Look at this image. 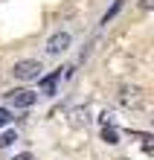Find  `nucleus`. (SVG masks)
I'll return each mask as SVG.
<instances>
[{"label": "nucleus", "instance_id": "obj_1", "mask_svg": "<svg viewBox=\"0 0 154 160\" xmlns=\"http://www.w3.org/2000/svg\"><path fill=\"white\" fill-rule=\"evenodd\" d=\"M41 61H35V58H23V61H15V67H12V76L15 79H21V82H35V79H41Z\"/></svg>", "mask_w": 154, "mask_h": 160}, {"label": "nucleus", "instance_id": "obj_2", "mask_svg": "<svg viewBox=\"0 0 154 160\" xmlns=\"http://www.w3.org/2000/svg\"><path fill=\"white\" fill-rule=\"evenodd\" d=\"M35 99H38V93L35 90H26V88H17V90H9L6 93V102L12 108H32Z\"/></svg>", "mask_w": 154, "mask_h": 160}, {"label": "nucleus", "instance_id": "obj_3", "mask_svg": "<svg viewBox=\"0 0 154 160\" xmlns=\"http://www.w3.org/2000/svg\"><path fill=\"white\" fill-rule=\"evenodd\" d=\"M67 47H70V32H55L50 41H47V52L50 55H61Z\"/></svg>", "mask_w": 154, "mask_h": 160}, {"label": "nucleus", "instance_id": "obj_4", "mask_svg": "<svg viewBox=\"0 0 154 160\" xmlns=\"http://www.w3.org/2000/svg\"><path fill=\"white\" fill-rule=\"evenodd\" d=\"M58 79H61V70H55V73H50V76H44L41 79V93L44 96H55V84H58Z\"/></svg>", "mask_w": 154, "mask_h": 160}, {"label": "nucleus", "instance_id": "obj_5", "mask_svg": "<svg viewBox=\"0 0 154 160\" xmlns=\"http://www.w3.org/2000/svg\"><path fill=\"white\" fill-rule=\"evenodd\" d=\"M119 102H122V105H137V102H140V90L137 88H122Z\"/></svg>", "mask_w": 154, "mask_h": 160}, {"label": "nucleus", "instance_id": "obj_6", "mask_svg": "<svg viewBox=\"0 0 154 160\" xmlns=\"http://www.w3.org/2000/svg\"><path fill=\"white\" fill-rule=\"evenodd\" d=\"M102 140H105L108 146H117V143H119V131H117V128H113L111 122H108V125L102 128Z\"/></svg>", "mask_w": 154, "mask_h": 160}, {"label": "nucleus", "instance_id": "obj_7", "mask_svg": "<svg viewBox=\"0 0 154 160\" xmlns=\"http://www.w3.org/2000/svg\"><path fill=\"white\" fill-rule=\"evenodd\" d=\"M119 9H122V0H113V6L108 9V12L102 15V23H108V21H113V18L119 15Z\"/></svg>", "mask_w": 154, "mask_h": 160}, {"label": "nucleus", "instance_id": "obj_8", "mask_svg": "<svg viewBox=\"0 0 154 160\" xmlns=\"http://www.w3.org/2000/svg\"><path fill=\"white\" fill-rule=\"evenodd\" d=\"M15 140H17V134H15V131H3V134H0V148H6V146H12Z\"/></svg>", "mask_w": 154, "mask_h": 160}, {"label": "nucleus", "instance_id": "obj_9", "mask_svg": "<svg viewBox=\"0 0 154 160\" xmlns=\"http://www.w3.org/2000/svg\"><path fill=\"white\" fill-rule=\"evenodd\" d=\"M12 160H32V154H29V152H23V154H15Z\"/></svg>", "mask_w": 154, "mask_h": 160}, {"label": "nucleus", "instance_id": "obj_10", "mask_svg": "<svg viewBox=\"0 0 154 160\" xmlns=\"http://www.w3.org/2000/svg\"><path fill=\"white\" fill-rule=\"evenodd\" d=\"M6 122H9V114H6V111H0V125H6Z\"/></svg>", "mask_w": 154, "mask_h": 160}, {"label": "nucleus", "instance_id": "obj_11", "mask_svg": "<svg viewBox=\"0 0 154 160\" xmlns=\"http://www.w3.org/2000/svg\"><path fill=\"white\" fill-rule=\"evenodd\" d=\"M142 9H151V0H142Z\"/></svg>", "mask_w": 154, "mask_h": 160}]
</instances>
